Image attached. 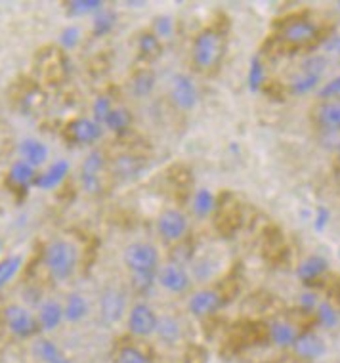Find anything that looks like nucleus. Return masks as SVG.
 <instances>
[{
    "label": "nucleus",
    "mask_w": 340,
    "mask_h": 363,
    "mask_svg": "<svg viewBox=\"0 0 340 363\" xmlns=\"http://www.w3.org/2000/svg\"><path fill=\"white\" fill-rule=\"evenodd\" d=\"M226 52V38L216 27H207L197 33L191 46V62L201 73L216 69Z\"/></svg>",
    "instance_id": "1"
},
{
    "label": "nucleus",
    "mask_w": 340,
    "mask_h": 363,
    "mask_svg": "<svg viewBox=\"0 0 340 363\" xmlns=\"http://www.w3.org/2000/svg\"><path fill=\"white\" fill-rule=\"evenodd\" d=\"M79 249L75 243H71L67 239H56L45 247L42 252V262H45L48 274L56 281H67L75 276L79 268Z\"/></svg>",
    "instance_id": "2"
},
{
    "label": "nucleus",
    "mask_w": 340,
    "mask_h": 363,
    "mask_svg": "<svg viewBox=\"0 0 340 363\" xmlns=\"http://www.w3.org/2000/svg\"><path fill=\"white\" fill-rule=\"evenodd\" d=\"M123 262L130 274H157L159 272V251L157 247L145 241L130 243L123 251Z\"/></svg>",
    "instance_id": "3"
},
{
    "label": "nucleus",
    "mask_w": 340,
    "mask_h": 363,
    "mask_svg": "<svg viewBox=\"0 0 340 363\" xmlns=\"http://www.w3.org/2000/svg\"><path fill=\"white\" fill-rule=\"evenodd\" d=\"M159 315L147 302L140 301L126 313V329L136 338H149L157 333Z\"/></svg>",
    "instance_id": "4"
},
{
    "label": "nucleus",
    "mask_w": 340,
    "mask_h": 363,
    "mask_svg": "<svg viewBox=\"0 0 340 363\" xmlns=\"http://www.w3.org/2000/svg\"><path fill=\"white\" fill-rule=\"evenodd\" d=\"M2 315H4L6 329L12 333L13 337L26 340V338H33L35 335L40 333L37 315H33L27 308L19 306V304H10V306H6Z\"/></svg>",
    "instance_id": "5"
},
{
    "label": "nucleus",
    "mask_w": 340,
    "mask_h": 363,
    "mask_svg": "<svg viewBox=\"0 0 340 363\" xmlns=\"http://www.w3.org/2000/svg\"><path fill=\"white\" fill-rule=\"evenodd\" d=\"M170 101L180 111H191L199 104V88L186 73H176L170 79Z\"/></svg>",
    "instance_id": "6"
},
{
    "label": "nucleus",
    "mask_w": 340,
    "mask_h": 363,
    "mask_svg": "<svg viewBox=\"0 0 340 363\" xmlns=\"http://www.w3.org/2000/svg\"><path fill=\"white\" fill-rule=\"evenodd\" d=\"M157 233L166 243L182 241L189 232L188 216L178 208H166L157 216Z\"/></svg>",
    "instance_id": "7"
},
{
    "label": "nucleus",
    "mask_w": 340,
    "mask_h": 363,
    "mask_svg": "<svg viewBox=\"0 0 340 363\" xmlns=\"http://www.w3.org/2000/svg\"><path fill=\"white\" fill-rule=\"evenodd\" d=\"M126 315V294L119 287L103 289L100 294V320L103 325H117Z\"/></svg>",
    "instance_id": "8"
},
{
    "label": "nucleus",
    "mask_w": 340,
    "mask_h": 363,
    "mask_svg": "<svg viewBox=\"0 0 340 363\" xmlns=\"http://www.w3.org/2000/svg\"><path fill=\"white\" fill-rule=\"evenodd\" d=\"M222 306H224V296L216 289H199L188 301V312L197 320L215 315Z\"/></svg>",
    "instance_id": "9"
},
{
    "label": "nucleus",
    "mask_w": 340,
    "mask_h": 363,
    "mask_svg": "<svg viewBox=\"0 0 340 363\" xmlns=\"http://www.w3.org/2000/svg\"><path fill=\"white\" fill-rule=\"evenodd\" d=\"M157 281L170 294H183L191 287V276L180 264H166L159 268Z\"/></svg>",
    "instance_id": "10"
},
{
    "label": "nucleus",
    "mask_w": 340,
    "mask_h": 363,
    "mask_svg": "<svg viewBox=\"0 0 340 363\" xmlns=\"http://www.w3.org/2000/svg\"><path fill=\"white\" fill-rule=\"evenodd\" d=\"M290 350H293V354L298 359H302V362H317V359H322L325 356L327 345H325V340L317 333L306 331L298 335V338H296V342L293 345Z\"/></svg>",
    "instance_id": "11"
},
{
    "label": "nucleus",
    "mask_w": 340,
    "mask_h": 363,
    "mask_svg": "<svg viewBox=\"0 0 340 363\" xmlns=\"http://www.w3.org/2000/svg\"><path fill=\"white\" fill-rule=\"evenodd\" d=\"M103 169H106V157L101 151L92 150L84 157L81 164V184L89 194L100 191V178Z\"/></svg>",
    "instance_id": "12"
},
{
    "label": "nucleus",
    "mask_w": 340,
    "mask_h": 363,
    "mask_svg": "<svg viewBox=\"0 0 340 363\" xmlns=\"http://www.w3.org/2000/svg\"><path fill=\"white\" fill-rule=\"evenodd\" d=\"M319 35V29L315 26L314 21L304 18L290 19L289 23H285L281 27V38L285 43L295 44V46H300V44H308L312 40H315Z\"/></svg>",
    "instance_id": "13"
},
{
    "label": "nucleus",
    "mask_w": 340,
    "mask_h": 363,
    "mask_svg": "<svg viewBox=\"0 0 340 363\" xmlns=\"http://www.w3.org/2000/svg\"><path fill=\"white\" fill-rule=\"evenodd\" d=\"M67 136H69L71 142H75V144H96V142L103 136V126H101L100 123H96L94 119L79 117V119H73L69 125H67Z\"/></svg>",
    "instance_id": "14"
},
{
    "label": "nucleus",
    "mask_w": 340,
    "mask_h": 363,
    "mask_svg": "<svg viewBox=\"0 0 340 363\" xmlns=\"http://www.w3.org/2000/svg\"><path fill=\"white\" fill-rule=\"evenodd\" d=\"M37 169L35 167H31L29 163H26L23 159H19V161H16V163L10 167V170H8V186L10 188H13L16 191H21V194H26L27 189L31 188V186H35V180H37Z\"/></svg>",
    "instance_id": "15"
},
{
    "label": "nucleus",
    "mask_w": 340,
    "mask_h": 363,
    "mask_svg": "<svg viewBox=\"0 0 340 363\" xmlns=\"http://www.w3.org/2000/svg\"><path fill=\"white\" fill-rule=\"evenodd\" d=\"M298 335H300L298 329L293 323H289V321L276 320L268 325V338H270V342L276 348H281V350L293 348Z\"/></svg>",
    "instance_id": "16"
},
{
    "label": "nucleus",
    "mask_w": 340,
    "mask_h": 363,
    "mask_svg": "<svg viewBox=\"0 0 340 363\" xmlns=\"http://www.w3.org/2000/svg\"><path fill=\"white\" fill-rule=\"evenodd\" d=\"M38 327H40V333H52L56 331L57 327L62 325L65 321V315H63V304H60L57 301H46L40 304L37 313Z\"/></svg>",
    "instance_id": "17"
},
{
    "label": "nucleus",
    "mask_w": 340,
    "mask_h": 363,
    "mask_svg": "<svg viewBox=\"0 0 340 363\" xmlns=\"http://www.w3.org/2000/svg\"><path fill=\"white\" fill-rule=\"evenodd\" d=\"M69 169H71L69 161H65V159H60V161H56V163H52L50 167L42 172V174L37 176V180H35V188L45 189V191L56 189L57 186L67 178Z\"/></svg>",
    "instance_id": "18"
},
{
    "label": "nucleus",
    "mask_w": 340,
    "mask_h": 363,
    "mask_svg": "<svg viewBox=\"0 0 340 363\" xmlns=\"http://www.w3.org/2000/svg\"><path fill=\"white\" fill-rule=\"evenodd\" d=\"M155 335H157V338L163 345L176 346L183 338V327L178 321V318L164 313V315H159L157 333Z\"/></svg>",
    "instance_id": "19"
},
{
    "label": "nucleus",
    "mask_w": 340,
    "mask_h": 363,
    "mask_svg": "<svg viewBox=\"0 0 340 363\" xmlns=\"http://www.w3.org/2000/svg\"><path fill=\"white\" fill-rule=\"evenodd\" d=\"M19 153H21V159L29 163L31 167L38 169L48 161V147H46L40 140L37 138H26L19 142Z\"/></svg>",
    "instance_id": "20"
},
{
    "label": "nucleus",
    "mask_w": 340,
    "mask_h": 363,
    "mask_svg": "<svg viewBox=\"0 0 340 363\" xmlns=\"http://www.w3.org/2000/svg\"><path fill=\"white\" fill-rule=\"evenodd\" d=\"M329 262L327 258L322 257V255H312V257L304 258L302 262L298 264V268H296V276L298 279L304 283H312L315 279H319V277L327 272Z\"/></svg>",
    "instance_id": "21"
},
{
    "label": "nucleus",
    "mask_w": 340,
    "mask_h": 363,
    "mask_svg": "<svg viewBox=\"0 0 340 363\" xmlns=\"http://www.w3.org/2000/svg\"><path fill=\"white\" fill-rule=\"evenodd\" d=\"M90 312L89 301L81 293H71L63 304V315L67 323H81Z\"/></svg>",
    "instance_id": "22"
},
{
    "label": "nucleus",
    "mask_w": 340,
    "mask_h": 363,
    "mask_svg": "<svg viewBox=\"0 0 340 363\" xmlns=\"http://www.w3.org/2000/svg\"><path fill=\"white\" fill-rule=\"evenodd\" d=\"M315 119L327 130H340V100H325L319 104Z\"/></svg>",
    "instance_id": "23"
},
{
    "label": "nucleus",
    "mask_w": 340,
    "mask_h": 363,
    "mask_svg": "<svg viewBox=\"0 0 340 363\" xmlns=\"http://www.w3.org/2000/svg\"><path fill=\"white\" fill-rule=\"evenodd\" d=\"M157 84V77L152 69H138L130 79V92L134 98H147Z\"/></svg>",
    "instance_id": "24"
},
{
    "label": "nucleus",
    "mask_w": 340,
    "mask_h": 363,
    "mask_svg": "<svg viewBox=\"0 0 340 363\" xmlns=\"http://www.w3.org/2000/svg\"><path fill=\"white\" fill-rule=\"evenodd\" d=\"M191 211L197 218H208L216 211V195L207 188L197 189L191 199Z\"/></svg>",
    "instance_id": "25"
},
{
    "label": "nucleus",
    "mask_w": 340,
    "mask_h": 363,
    "mask_svg": "<svg viewBox=\"0 0 340 363\" xmlns=\"http://www.w3.org/2000/svg\"><path fill=\"white\" fill-rule=\"evenodd\" d=\"M144 169V161L136 155H119L113 161V172L117 178H134L140 174V170Z\"/></svg>",
    "instance_id": "26"
},
{
    "label": "nucleus",
    "mask_w": 340,
    "mask_h": 363,
    "mask_svg": "<svg viewBox=\"0 0 340 363\" xmlns=\"http://www.w3.org/2000/svg\"><path fill=\"white\" fill-rule=\"evenodd\" d=\"M117 26V13L109 8H101L100 12L92 16V35L94 37H106L113 31Z\"/></svg>",
    "instance_id": "27"
},
{
    "label": "nucleus",
    "mask_w": 340,
    "mask_h": 363,
    "mask_svg": "<svg viewBox=\"0 0 340 363\" xmlns=\"http://www.w3.org/2000/svg\"><path fill=\"white\" fill-rule=\"evenodd\" d=\"M130 125H132V113L125 107H113V111L109 113L108 119L103 123V126L115 134H123L130 128Z\"/></svg>",
    "instance_id": "28"
},
{
    "label": "nucleus",
    "mask_w": 340,
    "mask_h": 363,
    "mask_svg": "<svg viewBox=\"0 0 340 363\" xmlns=\"http://www.w3.org/2000/svg\"><path fill=\"white\" fill-rule=\"evenodd\" d=\"M33 356L37 357L40 363H50L54 362V359H57V357H62L63 354L60 352V348H57V345L54 340H50V338L46 337H40L33 342Z\"/></svg>",
    "instance_id": "29"
},
{
    "label": "nucleus",
    "mask_w": 340,
    "mask_h": 363,
    "mask_svg": "<svg viewBox=\"0 0 340 363\" xmlns=\"http://www.w3.org/2000/svg\"><path fill=\"white\" fill-rule=\"evenodd\" d=\"M163 46H161V38L153 31H145L138 37V54L144 60H153V57L161 56Z\"/></svg>",
    "instance_id": "30"
},
{
    "label": "nucleus",
    "mask_w": 340,
    "mask_h": 363,
    "mask_svg": "<svg viewBox=\"0 0 340 363\" xmlns=\"http://www.w3.org/2000/svg\"><path fill=\"white\" fill-rule=\"evenodd\" d=\"M103 6L101 0H69L65 2V10L73 18H82V16H96Z\"/></svg>",
    "instance_id": "31"
},
{
    "label": "nucleus",
    "mask_w": 340,
    "mask_h": 363,
    "mask_svg": "<svg viewBox=\"0 0 340 363\" xmlns=\"http://www.w3.org/2000/svg\"><path fill=\"white\" fill-rule=\"evenodd\" d=\"M115 363H155L152 356L134 345H123L115 354Z\"/></svg>",
    "instance_id": "32"
},
{
    "label": "nucleus",
    "mask_w": 340,
    "mask_h": 363,
    "mask_svg": "<svg viewBox=\"0 0 340 363\" xmlns=\"http://www.w3.org/2000/svg\"><path fill=\"white\" fill-rule=\"evenodd\" d=\"M266 82V65L260 60V56H252L246 71V84L251 88V92H259Z\"/></svg>",
    "instance_id": "33"
},
{
    "label": "nucleus",
    "mask_w": 340,
    "mask_h": 363,
    "mask_svg": "<svg viewBox=\"0 0 340 363\" xmlns=\"http://www.w3.org/2000/svg\"><path fill=\"white\" fill-rule=\"evenodd\" d=\"M21 266H23V258L19 255H10L0 260V289L6 287L8 283L18 276Z\"/></svg>",
    "instance_id": "34"
},
{
    "label": "nucleus",
    "mask_w": 340,
    "mask_h": 363,
    "mask_svg": "<svg viewBox=\"0 0 340 363\" xmlns=\"http://www.w3.org/2000/svg\"><path fill=\"white\" fill-rule=\"evenodd\" d=\"M315 318H317V323L325 327V329H334L340 323V315L336 312V308L327 301L319 302V306L315 310Z\"/></svg>",
    "instance_id": "35"
},
{
    "label": "nucleus",
    "mask_w": 340,
    "mask_h": 363,
    "mask_svg": "<svg viewBox=\"0 0 340 363\" xmlns=\"http://www.w3.org/2000/svg\"><path fill=\"white\" fill-rule=\"evenodd\" d=\"M319 81H322V77L310 75V73L300 71V73L293 79V82H290V92L296 96L308 94V92H312V90L319 84Z\"/></svg>",
    "instance_id": "36"
},
{
    "label": "nucleus",
    "mask_w": 340,
    "mask_h": 363,
    "mask_svg": "<svg viewBox=\"0 0 340 363\" xmlns=\"http://www.w3.org/2000/svg\"><path fill=\"white\" fill-rule=\"evenodd\" d=\"M113 111V100L109 96H98L92 104V115H94L96 123H100L103 126L109 113Z\"/></svg>",
    "instance_id": "37"
},
{
    "label": "nucleus",
    "mask_w": 340,
    "mask_h": 363,
    "mask_svg": "<svg viewBox=\"0 0 340 363\" xmlns=\"http://www.w3.org/2000/svg\"><path fill=\"white\" fill-rule=\"evenodd\" d=\"M81 37H82V31L79 29V27L67 26L65 29H62L57 40H60V44H62L65 50H73V48H76L79 43H81Z\"/></svg>",
    "instance_id": "38"
},
{
    "label": "nucleus",
    "mask_w": 340,
    "mask_h": 363,
    "mask_svg": "<svg viewBox=\"0 0 340 363\" xmlns=\"http://www.w3.org/2000/svg\"><path fill=\"white\" fill-rule=\"evenodd\" d=\"M327 67H329V62L325 56H308L302 62V65H300V71L310 73V75L322 77Z\"/></svg>",
    "instance_id": "39"
},
{
    "label": "nucleus",
    "mask_w": 340,
    "mask_h": 363,
    "mask_svg": "<svg viewBox=\"0 0 340 363\" xmlns=\"http://www.w3.org/2000/svg\"><path fill=\"white\" fill-rule=\"evenodd\" d=\"M153 33L161 40L163 38H170L174 35V19L170 18V16H157V18L153 19Z\"/></svg>",
    "instance_id": "40"
},
{
    "label": "nucleus",
    "mask_w": 340,
    "mask_h": 363,
    "mask_svg": "<svg viewBox=\"0 0 340 363\" xmlns=\"http://www.w3.org/2000/svg\"><path fill=\"white\" fill-rule=\"evenodd\" d=\"M157 281V274H134L132 276V285L138 293H147L152 291L153 285Z\"/></svg>",
    "instance_id": "41"
},
{
    "label": "nucleus",
    "mask_w": 340,
    "mask_h": 363,
    "mask_svg": "<svg viewBox=\"0 0 340 363\" xmlns=\"http://www.w3.org/2000/svg\"><path fill=\"white\" fill-rule=\"evenodd\" d=\"M317 96L322 100H336V98H340V75L331 79L329 82H325V86L319 88Z\"/></svg>",
    "instance_id": "42"
},
{
    "label": "nucleus",
    "mask_w": 340,
    "mask_h": 363,
    "mask_svg": "<svg viewBox=\"0 0 340 363\" xmlns=\"http://www.w3.org/2000/svg\"><path fill=\"white\" fill-rule=\"evenodd\" d=\"M317 306H319L317 294L310 293V291H306V293L300 294V308H302L304 312H315V310H317Z\"/></svg>",
    "instance_id": "43"
},
{
    "label": "nucleus",
    "mask_w": 340,
    "mask_h": 363,
    "mask_svg": "<svg viewBox=\"0 0 340 363\" xmlns=\"http://www.w3.org/2000/svg\"><path fill=\"white\" fill-rule=\"evenodd\" d=\"M329 218H331V213L329 208L325 207H317L315 208V218H314V228L317 232H323L329 224Z\"/></svg>",
    "instance_id": "44"
},
{
    "label": "nucleus",
    "mask_w": 340,
    "mask_h": 363,
    "mask_svg": "<svg viewBox=\"0 0 340 363\" xmlns=\"http://www.w3.org/2000/svg\"><path fill=\"white\" fill-rule=\"evenodd\" d=\"M323 50L333 56H340V35H333L323 43Z\"/></svg>",
    "instance_id": "45"
},
{
    "label": "nucleus",
    "mask_w": 340,
    "mask_h": 363,
    "mask_svg": "<svg viewBox=\"0 0 340 363\" xmlns=\"http://www.w3.org/2000/svg\"><path fill=\"white\" fill-rule=\"evenodd\" d=\"M50 363H71V359H67L65 356H62V357H57V359H54V362H50Z\"/></svg>",
    "instance_id": "46"
},
{
    "label": "nucleus",
    "mask_w": 340,
    "mask_h": 363,
    "mask_svg": "<svg viewBox=\"0 0 340 363\" xmlns=\"http://www.w3.org/2000/svg\"><path fill=\"white\" fill-rule=\"evenodd\" d=\"M2 249H4V243H2V239H0V255H2Z\"/></svg>",
    "instance_id": "47"
},
{
    "label": "nucleus",
    "mask_w": 340,
    "mask_h": 363,
    "mask_svg": "<svg viewBox=\"0 0 340 363\" xmlns=\"http://www.w3.org/2000/svg\"><path fill=\"white\" fill-rule=\"evenodd\" d=\"M339 157H340V144H339Z\"/></svg>",
    "instance_id": "48"
},
{
    "label": "nucleus",
    "mask_w": 340,
    "mask_h": 363,
    "mask_svg": "<svg viewBox=\"0 0 340 363\" xmlns=\"http://www.w3.org/2000/svg\"><path fill=\"white\" fill-rule=\"evenodd\" d=\"M339 10H340V2H339Z\"/></svg>",
    "instance_id": "49"
}]
</instances>
